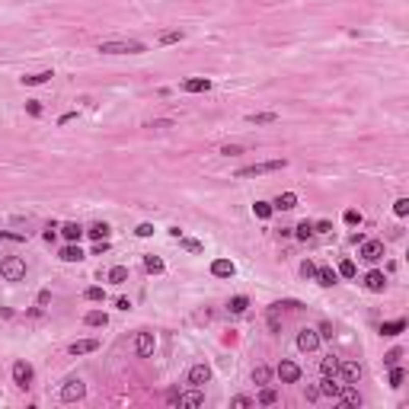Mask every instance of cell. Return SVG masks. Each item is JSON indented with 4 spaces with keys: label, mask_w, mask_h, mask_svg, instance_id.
Returning <instances> with one entry per match:
<instances>
[{
    "label": "cell",
    "mask_w": 409,
    "mask_h": 409,
    "mask_svg": "<svg viewBox=\"0 0 409 409\" xmlns=\"http://www.w3.org/2000/svg\"><path fill=\"white\" fill-rule=\"evenodd\" d=\"M384 256V243L380 240H362V259L365 262H377Z\"/></svg>",
    "instance_id": "obj_8"
},
{
    "label": "cell",
    "mask_w": 409,
    "mask_h": 409,
    "mask_svg": "<svg viewBox=\"0 0 409 409\" xmlns=\"http://www.w3.org/2000/svg\"><path fill=\"white\" fill-rule=\"evenodd\" d=\"M135 348H138L141 358H150V355H154V336H150V333H138Z\"/></svg>",
    "instance_id": "obj_15"
},
{
    "label": "cell",
    "mask_w": 409,
    "mask_h": 409,
    "mask_svg": "<svg viewBox=\"0 0 409 409\" xmlns=\"http://www.w3.org/2000/svg\"><path fill=\"white\" fill-rule=\"evenodd\" d=\"M221 154H224V157H237V154H243V147H240V144H224Z\"/></svg>",
    "instance_id": "obj_44"
},
{
    "label": "cell",
    "mask_w": 409,
    "mask_h": 409,
    "mask_svg": "<svg viewBox=\"0 0 409 409\" xmlns=\"http://www.w3.org/2000/svg\"><path fill=\"white\" fill-rule=\"evenodd\" d=\"M234 406L237 409H246V406H252V400H249V396H234Z\"/></svg>",
    "instance_id": "obj_51"
},
{
    "label": "cell",
    "mask_w": 409,
    "mask_h": 409,
    "mask_svg": "<svg viewBox=\"0 0 409 409\" xmlns=\"http://www.w3.org/2000/svg\"><path fill=\"white\" fill-rule=\"evenodd\" d=\"M269 329L272 333H282V323H278V317H275V310H272V317H269Z\"/></svg>",
    "instance_id": "obj_53"
},
{
    "label": "cell",
    "mask_w": 409,
    "mask_h": 409,
    "mask_svg": "<svg viewBox=\"0 0 409 409\" xmlns=\"http://www.w3.org/2000/svg\"><path fill=\"white\" fill-rule=\"evenodd\" d=\"M61 234H64V237L70 240V243H77V240H80L83 234H87V231H83L80 224H64V227H61Z\"/></svg>",
    "instance_id": "obj_27"
},
{
    "label": "cell",
    "mask_w": 409,
    "mask_h": 409,
    "mask_svg": "<svg viewBox=\"0 0 409 409\" xmlns=\"http://www.w3.org/2000/svg\"><path fill=\"white\" fill-rule=\"evenodd\" d=\"M0 240H10V243H26V234H13V231H0Z\"/></svg>",
    "instance_id": "obj_40"
},
{
    "label": "cell",
    "mask_w": 409,
    "mask_h": 409,
    "mask_svg": "<svg viewBox=\"0 0 409 409\" xmlns=\"http://www.w3.org/2000/svg\"><path fill=\"white\" fill-rule=\"evenodd\" d=\"M339 390H342V384L336 380V377H323V380H320V393H323V396H333V400H336V396H339Z\"/></svg>",
    "instance_id": "obj_18"
},
{
    "label": "cell",
    "mask_w": 409,
    "mask_h": 409,
    "mask_svg": "<svg viewBox=\"0 0 409 409\" xmlns=\"http://www.w3.org/2000/svg\"><path fill=\"white\" fill-rule=\"evenodd\" d=\"M208 380H211V368L208 365H192V371H189V384H192V387H205Z\"/></svg>",
    "instance_id": "obj_9"
},
{
    "label": "cell",
    "mask_w": 409,
    "mask_h": 409,
    "mask_svg": "<svg viewBox=\"0 0 409 409\" xmlns=\"http://www.w3.org/2000/svg\"><path fill=\"white\" fill-rule=\"evenodd\" d=\"M179 406H205V396L198 393V390H189V393H179Z\"/></svg>",
    "instance_id": "obj_21"
},
{
    "label": "cell",
    "mask_w": 409,
    "mask_h": 409,
    "mask_svg": "<svg viewBox=\"0 0 409 409\" xmlns=\"http://www.w3.org/2000/svg\"><path fill=\"white\" fill-rule=\"evenodd\" d=\"M179 243H183V249H189V252H201V243H198V240H189V237H179Z\"/></svg>",
    "instance_id": "obj_42"
},
{
    "label": "cell",
    "mask_w": 409,
    "mask_h": 409,
    "mask_svg": "<svg viewBox=\"0 0 409 409\" xmlns=\"http://www.w3.org/2000/svg\"><path fill=\"white\" fill-rule=\"evenodd\" d=\"M329 231H333V224H329V221H320V224L314 227V234H329Z\"/></svg>",
    "instance_id": "obj_52"
},
{
    "label": "cell",
    "mask_w": 409,
    "mask_h": 409,
    "mask_svg": "<svg viewBox=\"0 0 409 409\" xmlns=\"http://www.w3.org/2000/svg\"><path fill=\"white\" fill-rule=\"evenodd\" d=\"M83 393H87V384L74 377V380H67L61 387V400L64 403H77V400H83Z\"/></svg>",
    "instance_id": "obj_4"
},
{
    "label": "cell",
    "mask_w": 409,
    "mask_h": 409,
    "mask_svg": "<svg viewBox=\"0 0 409 409\" xmlns=\"http://www.w3.org/2000/svg\"><path fill=\"white\" fill-rule=\"evenodd\" d=\"M252 211H256L259 221H269V218H272V205H269V201H256V205H252Z\"/></svg>",
    "instance_id": "obj_35"
},
{
    "label": "cell",
    "mask_w": 409,
    "mask_h": 409,
    "mask_svg": "<svg viewBox=\"0 0 409 409\" xmlns=\"http://www.w3.org/2000/svg\"><path fill=\"white\" fill-rule=\"evenodd\" d=\"M52 77H55L52 70H39V74H26V77H22V83H26V87H39V83H48Z\"/></svg>",
    "instance_id": "obj_23"
},
{
    "label": "cell",
    "mask_w": 409,
    "mask_h": 409,
    "mask_svg": "<svg viewBox=\"0 0 409 409\" xmlns=\"http://www.w3.org/2000/svg\"><path fill=\"white\" fill-rule=\"evenodd\" d=\"M339 275H342V278H355V262L352 259H342L339 262Z\"/></svg>",
    "instance_id": "obj_38"
},
{
    "label": "cell",
    "mask_w": 409,
    "mask_h": 409,
    "mask_svg": "<svg viewBox=\"0 0 409 409\" xmlns=\"http://www.w3.org/2000/svg\"><path fill=\"white\" fill-rule=\"evenodd\" d=\"M234 272H237V266L231 259H214L211 262V275H214V278H234Z\"/></svg>",
    "instance_id": "obj_10"
},
{
    "label": "cell",
    "mask_w": 409,
    "mask_h": 409,
    "mask_svg": "<svg viewBox=\"0 0 409 409\" xmlns=\"http://www.w3.org/2000/svg\"><path fill=\"white\" fill-rule=\"evenodd\" d=\"M144 269H147L150 275H160L166 266H163V259H160V256H144Z\"/></svg>",
    "instance_id": "obj_28"
},
{
    "label": "cell",
    "mask_w": 409,
    "mask_h": 409,
    "mask_svg": "<svg viewBox=\"0 0 409 409\" xmlns=\"http://www.w3.org/2000/svg\"><path fill=\"white\" fill-rule=\"evenodd\" d=\"M48 304H52V291H42V294H39V310L48 307Z\"/></svg>",
    "instance_id": "obj_54"
},
{
    "label": "cell",
    "mask_w": 409,
    "mask_h": 409,
    "mask_svg": "<svg viewBox=\"0 0 409 409\" xmlns=\"http://www.w3.org/2000/svg\"><path fill=\"white\" fill-rule=\"evenodd\" d=\"M26 112H29V115H42V106H39V99H29V103H26Z\"/></svg>",
    "instance_id": "obj_47"
},
{
    "label": "cell",
    "mask_w": 409,
    "mask_h": 409,
    "mask_svg": "<svg viewBox=\"0 0 409 409\" xmlns=\"http://www.w3.org/2000/svg\"><path fill=\"white\" fill-rule=\"evenodd\" d=\"M317 345H320V333L317 329H300L297 333V348L300 352H317Z\"/></svg>",
    "instance_id": "obj_7"
},
{
    "label": "cell",
    "mask_w": 409,
    "mask_h": 409,
    "mask_svg": "<svg viewBox=\"0 0 409 409\" xmlns=\"http://www.w3.org/2000/svg\"><path fill=\"white\" fill-rule=\"evenodd\" d=\"M278 377H282V384H297L300 380V368L294 362H282L278 365Z\"/></svg>",
    "instance_id": "obj_12"
},
{
    "label": "cell",
    "mask_w": 409,
    "mask_h": 409,
    "mask_svg": "<svg viewBox=\"0 0 409 409\" xmlns=\"http://www.w3.org/2000/svg\"><path fill=\"white\" fill-rule=\"evenodd\" d=\"M99 348V339H77V342H70L67 352L70 355H87V352H96Z\"/></svg>",
    "instance_id": "obj_16"
},
{
    "label": "cell",
    "mask_w": 409,
    "mask_h": 409,
    "mask_svg": "<svg viewBox=\"0 0 409 409\" xmlns=\"http://www.w3.org/2000/svg\"><path fill=\"white\" fill-rule=\"evenodd\" d=\"M345 224H352V227H355V224H362V211L348 208V211H345Z\"/></svg>",
    "instance_id": "obj_45"
},
{
    "label": "cell",
    "mask_w": 409,
    "mask_h": 409,
    "mask_svg": "<svg viewBox=\"0 0 409 409\" xmlns=\"http://www.w3.org/2000/svg\"><path fill=\"white\" fill-rule=\"evenodd\" d=\"M336 400H342L345 406H362L365 400H362V393L355 390V384H342V390H339V396Z\"/></svg>",
    "instance_id": "obj_11"
},
{
    "label": "cell",
    "mask_w": 409,
    "mask_h": 409,
    "mask_svg": "<svg viewBox=\"0 0 409 409\" xmlns=\"http://www.w3.org/2000/svg\"><path fill=\"white\" fill-rule=\"evenodd\" d=\"M99 52L103 55H141L147 48L141 42H99Z\"/></svg>",
    "instance_id": "obj_3"
},
{
    "label": "cell",
    "mask_w": 409,
    "mask_h": 409,
    "mask_svg": "<svg viewBox=\"0 0 409 409\" xmlns=\"http://www.w3.org/2000/svg\"><path fill=\"white\" fill-rule=\"evenodd\" d=\"M403 329H406V320H390V323H384V326H380L384 336H400Z\"/></svg>",
    "instance_id": "obj_29"
},
{
    "label": "cell",
    "mask_w": 409,
    "mask_h": 409,
    "mask_svg": "<svg viewBox=\"0 0 409 409\" xmlns=\"http://www.w3.org/2000/svg\"><path fill=\"white\" fill-rule=\"evenodd\" d=\"M393 214H396V218H406V214H409V198H396L393 201Z\"/></svg>",
    "instance_id": "obj_39"
},
{
    "label": "cell",
    "mask_w": 409,
    "mask_h": 409,
    "mask_svg": "<svg viewBox=\"0 0 409 409\" xmlns=\"http://www.w3.org/2000/svg\"><path fill=\"white\" fill-rule=\"evenodd\" d=\"M400 358H403V348H390V352L384 355V365L393 368V365H400Z\"/></svg>",
    "instance_id": "obj_37"
},
{
    "label": "cell",
    "mask_w": 409,
    "mask_h": 409,
    "mask_svg": "<svg viewBox=\"0 0 409 409\" xmlns=\"http://www.w3.org/2000/svg\"><path fill=\"white\" fill-rule=\"evenodd\" d=\"M320 339H333V326H329V323H320Z\"/></svg>",
    "instance_id": "obj_50"
},
{
    "label": "cell",
    "mask_w": 409,
    "mask_h": 409,
    "mask_svg": "<svg viewBox=\"0 0 409 409\" xmlns=\"http://www.w3.org/2000/svg\"><path fill=\"white\" fill-rule=\"evenodd\" d=\"M61 259H64V262H80V259H83V249H80L77 243H67V246L61 249Z\"/></svg>",
    "instance_id": "obj_25"
},
{
    "label": "cell",
    "mask_w": 409,
    "mask_h": 409,
    "mask_svg": "<svg viewBox=\"0 0 409 409\" xmlns=\"http://www.w3.org/2000/svg\"><path fill=\"white\" fill-rule=\"evenodd\" d=\"M0 275H4L7 282H22L26 278V262H22L19 256H7L4 262H0Z\"/></svg>",
    "instance_id": "obj_1"
},
{
    "label": "cell",
    "mask_w": 409,
    "mask_h": 409,
    "mask_svg": "<svg viewBox=\"0 0 409 409\" xmlns=\"http://www.w3.org/2000/svg\"><path fill=\"white\" fill-rule=\"evenodd\" d=\"M170 125H173V122H170V118H160V122H150L147 128H170Z\"/></svg>",
    "instance_id": "obj_56"
},
{
    "label": "cell",
    "mask_w": 409,
    "mask_h": 409,
    "mask_svg": "<svg viewBox=\"0 0 409 409\" xmlns=\"http://www.w3.org/2000/svg\"><path fill=\"white\" fill-rule=\"evenodd\" d=\"M227 307H231V314H243V310L249 307V297L237 294V297H231V304H227Z\"/></svg>",
    "instance_id": "obj_33"
},
{
    "label": "cell",
    "mask_w": 409,
    "mask_h": 409,
    "mask_svg": "<svg viewBox=\"0 0 409 409\" xmlns=\"http://www.w3.org/2000/svg\"><path fill=\"white\" fill-rule=\"evenodd\" d=\"M365 288H368V291H374V294H377V291H384V288H387V275L377 272V269H374V272H368V275H365Z\"/></svg>",
    "instance_id": "obj_13"
},
{
    "label": "cell",
    "mask_w": 409,
    "mask_h": 409,
    "mask_svg": "<svg viewBox=\"0 0 409 409\" xmlns=\"http://www.w3.org/2000/svg\"><path fill=\"white\" fill-rule=\"evenodd\" d=\"M55 231H58V227H55V224H48V227H45V234H42V237L48 240V243H52V240H55Z\"/></svg>",
    "instance_id": "obj_55"
},
{
    "label": "cell",
    "mask_w": 409,
    "mask_h": 409,
    "mask_svg": "<svg viewBox=\"0 0 409 409\" xmlns=\"http://www.w3.org/2000/svg\"><path fill=\"white\" fill-rule=\"evenodd\" d=\"M157 42L160 45H176V42H183V32H179V29H166V32L157 35Z\"/></svg>",
    "instance_id": "obj_26"
},
{
    "label": "cell",
    "mask_w": 409,
    "mask_h": 409,
    "mask_svg": "<svg viewBox=\"0 0 409 409\" xmlns=\"http://www.w3.org/2000/svg\"><path fill=\"white\" fill-rule=\"evenodd\" d=\"M314 278H317L323 288H333L336 282H339V272H333V269H326V266H323V269H317V275H314Z\"/></svg>",
    "instance_id": "obj_19"
},
{
    "label": "cell",
    "mask_w": 409,
    "mask_h": 409,
    "mask_svg": "<svg viewBox=\"0 0 409 409\" xmlns=\"http://www.w3.org/2000/svg\"><path fill=\"white\" fill-rule=\"evenodd\" d=\"M109 282H112V285H125V282H128V269H125V266H112V269H109Z\"/></svg>",
    "instance_id": "obj_31"
},
{
    "label": "cell",
    "mask_w": 409,
    "mask_h": 409,
    "mask_svg": "<svg viewBox=\"0 0 409 409\" xmlns=\"http://www.w3.org/2000/svg\"><path fill=\"white\" fill-rule=\"evenodd\" d=\"M320 371H323V377H336V371H339V358L336 355H326L320 362Z\"/></svg>",
    "instance_id": "obj_22"
},
{
    "label": "cell",
    "mask_w": 409,
    "mask_h": 409,
    "mask_svg": "<svg viewBox=\"0 0 409 409\" xmlns=\"http://www.w3.org/2000/svg\"><path fill=\"white\" fill-rule=\"evenodd\" d=\"M269 377H272V371H269L266 365H256V368H252V384H259V387H262V384H269Z\"/></svg>",
    "instance_id": "obj_30"
},
{
    "label": "cell",
    "mask_w": 409,
    "mask_h": 409,
    "mask_svg": "<svg viewBox=\"0 0 409 409\" xmlns=\"http://www.w3.org/2000/svg\"><path fill=\"white\" fill-rule=\"evenodd\" d=\"M246 122L249 125H275L278 122V112H249Z\"/></svg>",
    "instance_id": "obj_17"
},
{
    "label": "cell",
    "mask_w": 409,
    "mask_h": 409,
    "mask_svg": "<svg viewBox=\"0 0 409 409\" xmlns=\"http://www.w3.org/2000/svg\"><path fill=\"white\" fill-rule=\"evenodd\" d=\"M336 374L342 377V384H358L362 380V365L358 362H339V371Z\"/></svg>",
    "instance_id": "obj_5"
},
{
    "label": "cell",
    "mask_w": 409,
    "mask_h": 409,
    "mask_svg": "<svg viewBox=\"0 0 409 409\" xmlns=\"http://www.w3.org/2000/svg\"><path fill=\"white\" fill-rule=\"evenodd\" d=\"M83 297H87V300H103L106 294H103L99 285H93V288H87V291H83Z\"/></svg>",
    "instance_id": "obj_43"
},
{
    "label": "cell",
    "mask_w": 409,
    "mask_h": 409,
    "mask_svg": "<svg viewBox=\"0 0 409 409\" xmlns=\"http://www.w3.org/2000/svg\"><path fill=\"white\" fill-rule=\"evenodd\" d=\"M294 234H297V240H307V237H314V224H310V221H300V224L294 227Z\"/></svg>",
    "instance_id": "obj_36"
},
{
    "label": "cell",
    "mask_w": 409,
    "mask_h": 409,
    "mask_svg": "<svg viewBox=\"0 0 409 409\" xmlns=\"http://www.w3.org/2000/svg\"><path fill=\"white\" fill-rule=\"evenodd\" d=\"M208 90H211V80H205V77L183 80V93H208Z\"/></svg>",
    "instance_id": "obj_14"
},
{
    "label": "cell",
    "mask_w": 409,
    "mask_h": 409,
    "mask_svg": "<svg viewBox=\"0 0 409 409\" xmlns=\"http://www.w3.org/2000/svg\"><path fill=\"white\" fill-rule=\"evenodd\" d=\"M138 237H154V224H138Z\"/></svg>",
    "instance_id": "obj_49"
},
{
    "label": "cell",
    "mask_w": 409,
    "mask_h": 409,
    "mask_svg": "<svg viewBox=\"0 0 409 409\" xmlns=\"http://www.w3.org/2000/svg\"><path fill=\"white\" fill-rule=\"evenodd\" d=\"M278 403V393H275L272 387H266V384H262V393H259V406H275Z\"/></svg>",
    "instance_id": "obj_32"
},
{
    "label": "cell",
    "mask_w": 409,
    "mask_h": 409,
    "mask_svg": "<svg viewBox=\"0 0 409 409\" xmlns=\"http://www.w3.org/2000/svg\"><path fill=\"white\" fill-rule=\"evenodd\" d=\"M83 323H87V326H109V317H106L103 310H90V314L83 317Z\"/></svg>",
    "instance_id": "obj_24"
},
{
    "label": "cell",
    "mask_w": 409,
    "mask_h": 409,
    "mask_svg": "<svg viewBox=\"0 0 409 409\" xmlns=\"http://www.w3.org/2000/svg\"><path fill=\"white\" fill-rule=\"evenodd\" d=\"M300 275H304V278H314V275H317V266H314V262H304V266H300Z\"/></svg>",
    "instance_id": "obj_46"
},
{
    "label": "cell",
    "mask_w": 409,
    "mask_h": 409,
    "mask_svg": "<svg viewBox=\"0 0 409 409\" xmlns=\"http://www.w3.org/2000/svg\"><path fill=\"white\" fill-rule=\"evenodd\" d=\"M13 384L22 387V390L32 384V365L29 362H13Z\"/></svg>",
    "instance_id": "obj_6"
},
{
    "label": "cell",
    "mask_w": 409,
    "mask_h": 409,
    "mask_svg": "<svg viewBox=\"0 0 409 409\" xmlns=\"http://www.w3.org/2000/svg\"><path fill=\"white\" fill-rule=\"evenodd\" d=\"M106 249H109V240H96V246H93V256H103Z\"/></svg>",
    "instance_id": "obj_48"
},
{
    "label": "cell",
    "mask_w": 409,
    "mask_h": 409,
    "mask_svg": "<svg viewBox=\"0 0 409 409\" xmlns=\"http://www.w3.org/2000/svg\"><path fill=\"white\" fill-rule=\"evenodd\" d=\"M87 234H90L93 240H106V237L112 234V227H109V224H93V227H90Z\"/></svg>",
    "instance_id": "obj_34"
},
{
    "label": "cell",
    "mask_w": 409,
    "mask_h": 409,
    "mask_svg": "<svg viewBox=\"0 0 409 409\" xmlns=\"http://www.w3.org/2000/svg\"><path fill=\"white\" fill-rule=\"evenodd\" d=\"M403 377H406V374H403V368H396V365H393V371H390V387H403Z\"/></svg>",
    "instance_id": "obj_41"
},
{
    "label": "cell",
    "mask_w": 409,
    "mask_h": 409,
    "mask_svg": "<svg viewBox=\"0 0 409 409\" xmlns=\"http://www.w3.org/2000/svg\"><path fill=\"white\" fill-rule=\"evenodd\" d=\"M288 160H266V163H252L237 170V179H249V176H262V173H275V170H285Z\"/></svg>",
    "instance_id": "obj_2"
},
{
    "label": "cell",
    "mask_w": 409,
    "mask_h": 409,
    "mask_svg": "<svg viewBox=\"0 0 409 409\" xmlns=\"http://www.w3.org/2000/svg\"><path fill=\"white\" fill-rule=\"evenodd\" d=\"M294 205H297V195H294V192H282V195L275 198L272 208H278V211H291Z\"/></svg>",
    "instance_id": "obj_20"
}]
</instances>
